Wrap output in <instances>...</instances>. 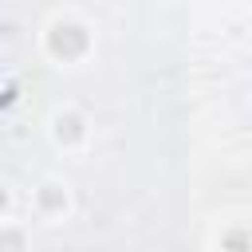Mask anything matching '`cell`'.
<instances>
[{
	"instance_id": "3",
	"label": "cell",
	"mask_w": 252,
	"mask_h": 252,
	"mask_svg": "<svg viewBox=\"0 0 252 252\" xmlns=\"http://www.w3.org/2000/svg\"><path fill=\"white\" fill-rule=\"evenodd\" d=\"M39 205L43 209H63V189L59 185H43L39 189Z\"/></svg>"
},
{
	"instance_id": "5",
	"label": "cell",
	"mask_w": 252,
	"mask_h": 252,
	"mask_svg": "<svg viewBox=\"0 0 252 252\" xmlns=\"http://www.w3.org/2000/svg\"><path fill=\"white\" fill-rule=\"evenodd\" d=\"M20 248H24L20 232H0V252H20Z\"/></svg>"
},
{
	"instance_id": "6",
	"label": "cell",
	"mask_w": 252,
	"mask_h": 252,
	"mask_svg": "<svg viewBox=\"0 0 252 252\" xmlns=\"http://www.w3.org/2000/svg\"><path fill=\"white\" fill-rule=\"evenodd\" d=\"M4 205H8V193H4V185H0V209H4Z\"/></svg>"
},
{
	"instance_id": "2",
	"label": "cell",
	"mask_w": 252,
	"mask_h": 252,
	"mask_svg": "<svg viewBox=\"0 0 252 252\" xmlns=\"http://www.w3.org/2000/svg\"><path fill=\"white\" fill-rule=\"evenodd\" d=\"M55 138H59V142H79V138H83V118H79V114H63V118L55 122Z\"/></svg>"
},
{
	"instance_id": "4",
	"label": "cell",
	"mask_w": 252,
	"mask_h": 252,
	"mask_svg": "<svg viewBox=\"0 0 252 252\" xmlns=\"http://www.w3.org/2000/svg\"><path fill=\"white\" fill-rule=\"evenodd\" d=\"M224 252H248V236H244V228H232V232L224 236Z\"/></svg>"
},
{
	"instance_id": "1",
	"label": "cell",
	"mask_w": 252,
	"mask_h": 252,
	"mask_svg": "<svg viewBox=\"0 0 252 252\" xmlns=\"http://www.w3.org/2000/svg\"><path fill=\"white\" fill-rule=\"evenodd\" d=\"M47 43H51V51H55V55L75 59V55H83V51H87V28H83V24H71V20H59V24L51 28Z\"/></svg>"
}]
</instances>
